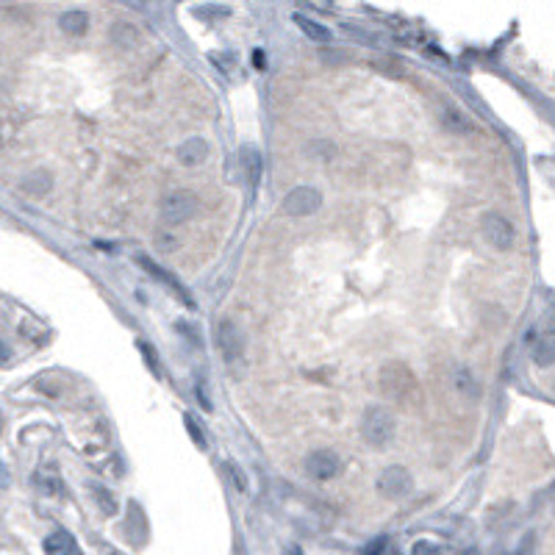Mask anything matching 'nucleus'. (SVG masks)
<instances>
[{"instance_id": "nucleus-17", "label": "nucleus", "mask_w": 555, "mask_h": 555, "mask_svg": "<svg viewBox=\"0 0 555 555\" xmlns=\"http://www.w3.org/2000/svg\"><path fill=\"white\" fill-rule=\"evenodd\" d=\"M178 244H181V239H178L175 233L156 231V247H158V253H175Z\"/></svg>"}, {"instance_id": "nucleus-28", "label": "nucleus", "mask_w": 555, "mask_h": 555, "mask_svg": "<svg viewBox=\"0 0 555 555\" xmlns=\"http://www.w3.org/2000/svg\"><path fill=\"white\" fill-rule=\"evenodd\" d=\"M6 358H8V347H6V344H3V342H0V364H3V361H6Z\"/></svg>"}, {"instance_id": "nucleus-16", "label": "nucleus", "mask_w": 555, "mask_h": 555, "mask_svg": "<svg viewBox=\"0 0 555 555\" xmlns=\"http://www.w3.org/2000/svg\"><path fill=\"white\" fill-rule=\"evenodd\" d=\"M442 123H444V128H447L450 134H469V131H472V123L463 117L459 108H444Z\"/></svg>"}, {"instance_id": "nucleus-1", "label": "nucleus", "mask_w": 555, "mask_h": 555, "mask_svg": "<svg viewBox=\"0 0 555 555\" xmlns=\"http://www.w3.org/2000/svg\"><path fill=\"white\" fill-rule=\"evenodd\" d=\"M361 433H364V442L380 450V447H389V442L394 439V416L389 409H380V406H372L370 411L361 419Z\"/></svg>"}, {"instance_id": "nucleus-11", "label": "nucleus", "mask_w": 555, "mask_h": 555, "mask_svg": "<svg viewBox=\"0 0 555 555\" xmlns=\"http://www.w3.org/2000/svg\"><path fill=\"white\" fill-rule=\"evenodd\" d=\"M553 358H555V344H553V323H550V317H547V330L536 339V350H533V361L539 364V367H553Z\"/></svg>"}, {"instance_id": "nucleus-14", "label": "nucleus", "mask_w": 555, "mask_h": 555, "mask_svg": "<svg viewBox=\"0 0 555 555\" xmlns=\"http://www.w3.org/2000/svg\"><path fill=\"white\" fill-rule=\"evenodd\" d=\"M294 23H297V28L311 39V42H317V45H328L333 37H330V31L320 25V23H314V20H308V17H303V14H294Z\"/></svg>"}, {"instance_id": "nucleus-22", "label": "nucleus", "mask_w": 555, "mask_h": 555, "mask_svg": "<svg viewBox=\"0 0 555 555\" xmlns=\"http://www.w3.org/2000/svg\"><path fill=\"white\" fill-rule=\"evenodd\" d=\"M92 492H94V497L100 500V506L106 509V513H114V509H117V503L108 497V492L103 489V486H92Z\"/></svg>"}, {"instance_id": "nucleus-10", "label": "nucleus", "mask_w": 555, "mask_h": 555, "mask_svg": "<svg viewBox=\"0 0 555 555\" xmlns=\"http://www.w3.org/2000/svg\"><path fill=\"white\" fill-rule=\"evenodd\" d=\"M239 161H242V173H244V178L250 181V186H258L261 173H264L261 153H258L256 147H244V150H242V156H239Z\"/></svg>"}, {"instance_id": "nucleus-19", "label": "nucleus", "mask_w": 555, "mask_h": 555, "mask_svg": "<svg viewBox=\"0 0 555 555\" xmlns=\"http://www.w3.org/2000/svg\"><path fill=\"white\" fill-rule=\"evenodd\" d=\"M456 383H459V389H461L463 394H469V392H472V397L478 394V386H475V380H472V372L459 370V378H456Z\"/></svg>"}, {"instance_id": "nucleus-9", "label": "nucleus", "mask_w": 555, "mask_h": 555, "mask_svg": "<svg viewBox=\"0 0 555 555\" xmlns=\"http://www.w3.org/2000/svg\"><path fill=\"white\" fill-rule=\"evenodd\" d=\"M137 264H142V267H144V270H147L150 275H153V278H158L161 283H167V286H170V289H173V292H175V294H178V297L184 300L186 306H192V297L186 294V289H184V286H181V283H178L175 278L170 275V273H164V270H161V267H158L156 261H150L147 256H137Z\"/></svg>"}, {"instance_id": "nucleus-3", "label": "nucleus", "mask_w": 555, "mask_h": 555, "mask_svg": "<svg viewBox=\"0 0 555 555\" xmlns=\"http://www.w3.org/2000/svg\"><path fill=\"white\" fill-rule=\"evenodd\" d=\"M320 206H323V194H320L317 189H311V186H297V189H292V192L283 197L280 214H286V217H311Z\"/></svg>"}, {"instance_id": "nucleus-20", "label": "nucleus", "mask_w": 555, "mask_h": 555, "mask_svg": "<svg viewBox=\"0 0 555 555\" xmlns=\"http://www.w3.org/2000/svg\"><path fill=\"white\" fill-rule=\"evenodd\" d=\"M364 555H389V539H386V536L372 539L370 544L364 547Z\"/></svg>"}, {"instance_id": "nucleus-21", "label": "nucleus", "mask_w": 555, "mask_h": 555, "mask_svg": "<svg viewBox=\"0 0 555 555\" xmlns=\"http://www.w3.org/2000/svg\"><path fill=\"white\" fill-rule=\"evenodd\" d=\"M225 469H228V475H231L233 486H236V492H247V478L242 475V469L236 466V463H225Z\"/></svg>"}, {"instance_id": "nucleus-13", "label": "nucleus", "mask_w": 555, "mask_h": 555, "mask_svg": "<svg viewBox=\"0 0 555 555\" xmlns=\"http://www.w3.org/2000/svg\"><path fill=\"white\" fill-rule=\"evenodd\" d=\"M206 153H208V147H206L203 139H189L178 147V161L186 167H197V164L206 161Z\"/></svg>"}, {"instance_id": "nucleus-12", "label": "nucleus", "mask_w": 555, "mask_h": 555, "mask_svg": "<svg viewBox=\"0 0 555 555\" xmlns=\"http://www.w3.org/2000/svg\"><path fill=\"white\" fill-rule=\"evenodd\" d=\"M45 553L47 555H81V550H78V544H75V539H73L70 533L56 530L53 536H47L45 539Z\"/></svg>"}, {"instance_id": "nucleus-4", "label": "nucleus", "mask_w": 555, "mask_h": 555, "mask_svg": "<svg viewBox=\"0 0 555 555\" xmlns=\"http://www.w3.org/2000/svg\"><path fill=\"white\" fill-rule=\"evenodd\" d=\"M197 206H200L197 203V194H192V192H173L161 203V220L167 225H181V223L192 220L197 214Z\"/></svg>"}, {"instance_id": "nucleus-29", "label": "nucleus", "mask_w": 555, "mask_h": 555, "mask_svg": "<svg viewBox=\"0 0 555 555\" xmlns=\"http://www.w3.org/2000/svg\"><path fill=\"white\" fill-rule=\"evenodd\" d=\"M292 555H300V550H294V553H292Z\"/></svg>"}, {"instance_id": "nucleus-8", "label": "nucleus", "mask_w": 555, "mask_h": 555, "mask_svg": "<svg viewBox=\"0 0 555 555\" xmlns=\"http://www.w3.org/2000/svg\"><path fill=\"white\" fill-rule=\"evenodd\" d=\"M217 344H220V350H223V356H225L228 361H236V358L242 356V350H244V336H242V330L236 328V323H231V320H223V323H220Z\"/></svg>"}, {"instance_id": "nucleus-25", "label": "nucleus", "mask_w": 555, "mask_h": 555, "mask_svg": "<svg viewBox=\"0 0 555 555\" xmlns=\"http://www.w3.org/2000/svg\"><path fill=\"white\" fill-rule=\"evenodd\" d=\"M211 61H214V64H220V70H223V73H228L236 58H233V53H228V56H223V53H211Z\"/></svg>"}, {"instance_id": "nucleus-2", "label": "nucleus", "mask_w": 555, "mask_h": 555, "mask_svg": "<svg viewBox=\"0 0 555 555\" xmlns=\"http://www.w3.org/2000/svg\"><path fill=\"white\" fill-rule=\"evenodd\" d=\"M380 392L389 400H406L414 392V375L403 364H386L380 370Z\"/></svg>"}, {"instance_id": "nucleus-6", "label": "nucleus", "mask_w": 555, "mask_h": 555, "mask_svg": "<svg viewBox=\"0 0 555 555\" xmlns=\"http://www.w3.org/2000/svg\"><path fill=\"white\" fill-rule=\"evenodd\" d=\"M483 236L486 242L494 247V250H511L516 233H513V225L503 214H486L483 217Z\"/></svg>"}, {"instance_id": "nucleus-27", "label": "nucleus", "mask_w": 555, "mask_h": 555, "mask_svg": "<svg viewBox=\"0 0 555 555\" xmlns=\"http://www.w3.org/2000/svg\"><path fill=\"white\" fill-rule=\"evenodd\" d=\"M256 67H258V70H264V53H261V50L256 53Z\"/></svg>"}, {"instance_id": "nucleus-5", "label": "nucleus", "mask_w": 555, "mask_h": 555, "mask_svg": "<svg viewBox=\"0 0 555 555\" xmlns=\"http://www.w3.org/2000/svg\"><path fill=\"white\" fill-rule=\"evenodd\" d=\"M411 489H414V480L406 466H386L378 478V492L389 500H400V497L411 494Z\"/></svg>"}, {"instance_id": "nucleus-24", "label": "nucleus", "mask_w": 555, "mask_h": 555, "mask_svg": "<svg viewBox=\"0 0 555 555\" xmlns=\"http://www.w3.org/2000/svg\"><path fill=\"white\" fill-rule=\"evenodd\" d=\"M139 347H142V353H144V361H147L150 372H153V375H161V364L156 361V350H153L150 344H139Z\"/></svg>"}, {"instance_id": "nucleus-7", "label": "nucleus", "mask_w": 555, "mask_h": 555, "mask_svg": "<svg viewBox=\"0 0 555 555\" xmlns=\"http://www.w3.org/2000/svg\"><path fill=\"white\" fill-rule=\"evenodd\" d=\"M339 469H342V461H339V456L330 453V450H314V453H308V459H306V472H308V478H314V480H330V478L339 475Z\"/></svg>"}, {"instance_id": "nucleus-18", "label": "nucleus", "mask_w": 555, "mask_h": 555, "mask_svg": "<svg viewBox=\"0 0 555 555\" xmlns=\"http://www.w3.org/2000/svg\"><path fill=\"white\" fill-rule=\"evenodd\" d=\"M186 430H189V436H192V442L200 447V450H206L208 447V439H206V430L197 425V419L192 414H186Z\"/></svg>"}, {"instance_id": "nucleus-26", "label": "nucleus", "mask_w": 555, "mask_h": 555, "mask_svg": "<svg viewBox=\"0 0 555 555\" xmlns=\"http://www.w3.org/2000/svg\"><path fill=\"white\" fill-rule=\"evenodd\" d=\"M197 397H200V403H203V409L208 411V409H211V403L206 400V392H203V386H197Z\"/></svg>"}, {"instance_id": "nucleus-23", "label": "nucleus", "mask_w": 555, "mask_h": 555, "mask_svg": "<svg viewBox=\"0 0 555 555\" xmlns=\"http://www.w3.org/2000/svg\"><path fill=\"white\" fill-rule=\"evenodd\" d=\"M411 555H442V547L433 542H416L411 547Z\"/></svg>"}, {"instance_id": "nucleus-15", "label": "nucleus", "mask_w": 555, "mask_h": 555, "mask_svg": "<svg viewBox=\"0 0 555 555\" xmlns=\"http://www.w3.org/2000/svg\"><path fill=\"white\" fill-rule=\"evenodd\" d=\"M61 28H64L70 37H81V34H87V28H89V17H87V11H67V14H61Z\"/></svg>"}]
</instances>
